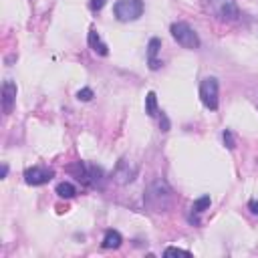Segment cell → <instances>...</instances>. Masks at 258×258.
Returning <instances> with one entry per match:
<instances>
[{
    "label": "cell",
    "instance_id": "1",
    "mask_svg": "<svg viewBox=\"0 0 258 258\" xmlns=\"http://www.w3.org/2000/svg\"><path fill=\"white\" fill-rule=\"evenodd\" d=\"M143 204L150 212H168L174 204V190L163 178L154 180L143 194Z\"/></svg>",
    "mask_w": 258,
    "mask_h": 258
},
{
    "label": "cell",
    "instance_id": "2",
    "mask_svg": "<svg viewBox=\"0 0 258 258\" xmlns=\"http://www.w3.org/2000/svg\"><path fill=\"white\" fill-rule=\"evenodd\" d=\"M67 172L75 178L77 181H81L83 186L87 188H103V180H105V174L99 165L95 163H87V161H77L67 168Z\"/></svg>",
    "mask_w": 258,
    "mask_h": 258
},
{
    "label": "cell",
    "instance_id": "3",
    "mask_svg": "<svg viewBox=\"0 0 258 258\" xmlns=\"http://www.w3.org/2000/svg\"><path fill=\"white\" fill-rule=\"evenodd\" d=\"M174 41L183 47V49H190V51H196L200 49V36L198 32L188 25V23H174L172 28H170Z\"/></svg>",
    "mask_w": 258,
    "mask_h": 258
},
{
    "label": "cell",
    "instance_id": "4",
    "mask_svg": "<svg viewBox=\"0 0 258 258\" xmlns=\"http://www.w3.org/2000/svg\"><path fill=\"white\" fill-rule=\"evenodd\" d=\"M212 14L222 23H236L240 18V8L236 0H206Z\"/></svg>",
    "mask_w": 258,
    "mask_h": 258
},
{
    "label": "cell",
    "instance_id": "5",
    "mask_svg": "<svg viewBox=\"0 0 258 258\" xmlns=\"http://www.w3.org/2000/svg\"><path fill=\"white\" fill-rule=\"evenodd\" d=\"M143 10H145L143 0H117L115 6H113L117 21H121V23L137 21V18L143 14Z\"/></svg>",
    "mask_w": 258,
    "mask_h": 258
},
{
    "label": "cell",
    "instance_id": "6",
    "mask_svg": "<svg viewBox=\"0 0 258 258\" xmlns=\"http://www.w3.org/2000/svg\"><path fill=\"white\" fill-rule=\"evenodd\" d=\"M218 79L216 77H206L204 81L200 83V99L202 103H204L206 109H210V111H216L218 109Z\"/></svg>",
    "mask_w": 258,
    "mask_h": 258
},
{
    "label": "cell",
    "instance_id": "7",
    "mask_svg": "<svg viewBox=\"0 0 258 258\" xmlns=\"http://www.w3.org/2000/svg\"><path fill=\"white\" fill-rule=\"evenodd\" d=\"M135 176H137V168L131 161H127V159H119L113 174H111L113 181H117L119 186H127V183H131L135 180Z\"/></svg>",
    "mask_w": 258,
    "mask_h": 258
},
{
    "label": "cell",
    "instance_id": "8",
    "mask_svg": "<svg viewBox=\"0 0 258 258\" xmlns=\"http://www.w3.org/2000/svg\"><path fill=\"white\" fill-rule=\"evenodd\" d=\"M54 178V170L51 168H41V165H34L25 172V181L28 186H45Z\"/></svg>",
    "mask_w": 258,
    "mask_h": 258
},
{
    "label": "cell",
    "instance_id": "9",
    "mask_svg": "<svg viewBox=\"0 0 258 258\" xmlns=\"http://www.w3.org/2000/svg\"><path fill=\"white\" fill-rule=\"evenodd\" d=\"M16 93H18V89H16V83L14 81H4L2 85V109H4V113H12V109H14V103H16Z\"/></svg>",
    "mask_w": 258,
    "mask_h": 258
},
{
    "label": "cell",
    "instance_id": "10",
    "mask_svg": "<svg viewBox=\"0 0 258 258\" xmlns=\"http://www.w3.org/2000/svg\"><path fill=\"white\" fill-rule=\"evenodd\" d=\"M159 51H161V41L157 39V36H154V39L150 41V45H147V65H150L152 71H157L161 67V61L157 59Z\"/></svg>",
    "mask_w": 258,
    "mask_h": 258
},
{
    "label": "cell",
    "instance_id": "11",
    "mask_svg": "<svg viewBox=\"0 0 258 258\" xmlns=\"http://www.w3.org/2000/svg\"><path fill=\"white\" fill-rule=\"evenodd\" d=\"M89 47L93 49V52L99 54V57H107V54H109V47L101 41V36H99V32L95 28L89 30Z\"/></svg>",
    "mask_w": 258,
    "mask_h": 258
},
{
    "label": "cell",
    "instance_id": "12",
    "mask_svg": "<svg viewBox=\"0 0 258 258\" xmlns=\"http://www.w3.org/2000/svg\"><path fill=\"white\" fill-rule=\"evenodd\" d=\"M121 242H123V236H121L117 230H107L105 236H103L101 246H103L105 250H115V248L121 246Z\"/></svg>",
    "mask_w": 258,
    "mask_h": 258
},
{
    "label": "cell",
    "instance_id": "13",
    "mask_svg": "<svg viewBox=\"0 0 258 258\" xmlns=\"http://www.w3.org/2000/svg\"><path fill=\"white\" fill-rule=\"evenodd\" d=\"M54 192H57L59 198H65V200H71V198H75V196H77V188L73 186L71 181H61V183H57Z\"/></svg>",
    "mask_w": 258,
    "mask_h": 258
},
{
    "label": "cell",
    "instance_id": "14",
    "mask_svg": "<svg viewBox=\"0 0 258 258\" xmlns=\"http://www.w3.org/2000/svg\"><path fill=\"white\" fill-rule=\"evenodd\" d=\"M145 113L150 115V117L159 115V109H157V95L154 93V91H150V93L145 95Z\"/></svg>",
    "mask_w": 258,
    "mask_h": 258
},
{
    "label": "cell",
    "instance_id": "15",
    "mask_svg": "<svg viewBox=\"0 0 258 258\" xmlns=\"http://www.w3.org/2000/svg\"><path fill=\"white\" fill-rule=\"evenodd\" d=\"M210 204H212L210 196H208V194H204V196H200L198 200H194V204H192V212H194V214H202V212H206V210L210 208Z\"/></svg>",
    "mask_w": 258,
    "mask_h": 258
},
{
    "label": "cell",
    "instance_id": "16",
    "mask_svg": "<svg viewBox=\"0 0 258 258\" xmlns=\"http://www.w3.org/2000/svg\"><path fill=\"white\" fill-rule=\"evenodd\" d=\"M93 97H95V93H93V89H91V87H83V89H79V93H77V99L83 101V103L91 101Z\"/></svg>",
    "mask_w": 258,
    "mask_h": 258
},
{
    "label": "cell",
    "instance_id": "17",
    "mask_svg": "<svg viewBox=\"0 0 258 258\" xmlns=\"http://www.w3.org/2000/svg\"><path fill=\"white\" fill-rule=\"evenodd\" d=\"M222 139H224V145L228 147L230 152L236 150V139H234V135H232L230 129H224V131H222Z\"/></svg>",
    "mask_w": 258,
    "mask_h": 258
},
{
    "label": "cell",
    "instance_id": "18",
    "mask_svg": "<svg viewBox=\"0 0 258 258\" xmlns=\"http://www.w3.org/2000/svg\"><path fill=\"white\" fill-rule=\"evenodd\" d=\"M163 256H192V252L190 250H181V248H176V246H170V248H165V252H163Z\"/></svg>",
    "mask_w": 258,
    "mask_h": 258
},
{
    "label": "cell",
    "instance_id": "19",
    "mask_svg": "<svg viewBox=\"0 0 258 258\" xmlns=\"http://www.w3.org/2000/svg\"><path fill=\"white\" fill-rule=\"evenodd\" d=\"M170 127H172V123H170V117L161 111V113H159V129H161V131L165 133V131H170Z\"/></svg>",
    "mask_w": 258,
    "mask_h": 258
},
{
    "label": "cell",
    "instance_id": "20",
    "mask_svg": "<svg viewBox=\"0 0 258 258\" xmlns=\"http://www.w3.org/2000/svg\"><path fill=\"white\" fill-rule=\"evenodd\" d=\"M107 4V0H91V2H89V6H91V10H101L103 6Z\"/></svg>",
    "mask_w": 258,
    "mask_h": 258
},
{
    "label": "cell",
    "instance_id": "21",
    "mask_svg": "<svg viewBox=\"0 0 258 258\" xmlns=\"http://www.w3.org/2000/svg\"><path fill=\"white\" fill-rule=\"evenodd\" d=\"M248 210H250L254 216H258V200H250V202H248Z\"/></svg>",
    "mask_w": 258,
    "mask_h": 258
},
{
    "label": "cell",
    "instance_id": "22",
    "mask_svg": "<svg viewBox=\"0 0 258 258\" xmlns=\"http://www.w3.org/2000/svg\"><path fill=\"white\" fill-rule=\"evenodd\" d=\"M6 176H8V165H6V163H2V170H0V178L4 180Z\"/></svg>",
    "mask_w": 258,
    "mask_h": 258
}]
</instances>
